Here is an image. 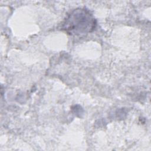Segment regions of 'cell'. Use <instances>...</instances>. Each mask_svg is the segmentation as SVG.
<instances>
[{
  "label": "cell",
  "instance_id": "cell-1",
  "mask_svg": "<svg viewBox=\"0 0 151 151\" xmlns=\"http://www.w3.org/2000/svg\"><path fill=\"white\" fill-rule=\"evenodd\" d=\"M96 25V20L88 11L78 8L67 16L61 28L70 35H82L93 31Z\"/></svg>",
  "mask_w": 151,
  "mask_h": 151
}]
</instances>
